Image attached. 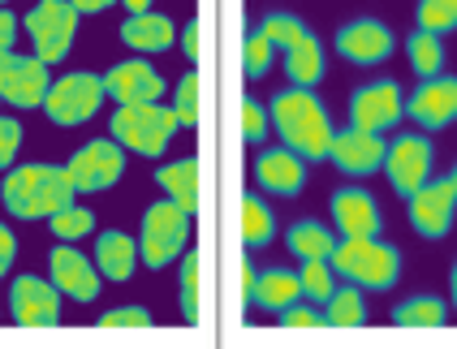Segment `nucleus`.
Instances as JSON below:
<instances>
[{
    "instance_id": "1",
    "label": "nucleus",
    "mask_w": 457,
    "mask_h": 349,
    "mask_svg": "<svg viewBox=\"0 0 457 349\" xmlns=\"http://www.w3.org/2000/svg\"><path fill=\"white\" fill-rule=\"evenodd\" d=\"M74 195L78 186L65 164H22V169H9L0 181L4 207L22 220H48L61 207H70Z\"/></svg>"
},
{
    "instance_id": "2",
    "label": "nucleus",
    "mask_w": 457,
    "mask_h": 349,
    "mask_svg": "<svg viewBox=\"0 0 457 349\" xmlns=\"http://www.w3.org/2000/svg\"><path fill=\"white\" fill-rule=\"evenodd\" d=\"M272 125L285 138V147H294L303 160H328L332 151V129L324 104L311 96V87H289V91H277L272 96Z\"/></svg>"
},
{
    "instance_id": "3",
    "label": "nucleus",
    "mask_w": 457,
    "mask_h": 349,
    "mask_svg": "<svg viewBox=\"0 0 457 349\" xmlns=\"http://www.w3.org/2000/svg\"><path fill=\"white\" fill-rule=\"evenodd\" d=\"M332 268H337V276L354 280L362 289L384 294L402 276V250L380 242V237H341L332 250Z\"/></svg>"
},
{
    "instance_id": "4",
    "label": "nucleus",
    "mask_w": 457,
    "mask_h": 349,
    "mask_svg": "<svg viewBox=\"0 0 457 349\" xmlns=\"http://www.w3.org/2000/svg\"><path fill=\"white\" fill-rule=\"evenodd\" d=\"M178 112L173 108H164V104H121L117 112H112V138L121 143L126 151L134 155H164V147L173 143V134H178Z\"/></svg>"
},
{
    "instance_id": "5",
    "label": "nucleus",
    "mask_w": 457,
    "mask_h": 349,
    "mask_svg": "<svg viewBox=\"0 0 457 349\" xmlns=\"http://www.w3.org/2000/svg\"><path fill=\"white\" fill-rule=\"evenodd\" d=\"M186 242H190V212L173 199L152 203L147 216H143V229H138V254H143V263L160 272V268H169L186 250Z\"/></svg>"
},
{
    "instance_id": "6",
    "label": "nucleus",
    "mask_w": 457,
    "mask_h": 349,
    "mask_svg": "<svg viewBox=\"0 0 457 349\" xmlns=\"http://www.w3.org/2000/svg\"><path fill=\"white\" fill-rule=\"evenodd\" d=\"M78 18H82V13H78L70 0H39V4L22 18L26 35H30V44H35V56L48 61V65L65 61L70 48H74Z\"/></svg>"
},
{
    "instance_id": "7",
    "label": "nucleus",
    "mask_w": 457,
    "mask_h": 349,
    "mask_svg": "<svg viewBox=\"0 0 457 349\" xmlns=\"http://www.w3.org/2000/svg\"><path fill=\"white\" fill-rule=\"evenodd\" d=\"M104 96H108L104 78H96V74H65V78H56V82H52L48 100H44V112H48L52 125L70 129V125L91 121V117L100 112Z\"/></svg>"
},
{
    "instance_id": "8",
    "label": "nucleus",
    "mask_w": 457,
    "mask_h": 349,
    "mask_svg": "<svg viewBox=\"0 0 457 349\" xmlns=\"http://www.w3.org/2000/svg\"><path fill=\"white\" fill-rule=\"evenodd\" d=\"M52 91L48 61L39 56H18V52H0V96L13 108H44Z\"/></svg>"
},
{
    "instance_id": "9",
    "label": "nucleus",
    "mask_w": 457,
    "mask_h": 349,
    "mask_svg": "<svg viewBox=\"0 0 457 349\" xmlns=\"http://www.w3.org/2000/svg\"><path fill=\"white\" fill-rule=\"evenodd\" d=\"M384 173H388V186L410 199L414 190H423L432 181V138L423 134H402L388 143V155H384Z\"/></svg>"
},
{
    "instance_id": "10",
    "label": "nucleus",
    "mask_w": 457,
    "mask_h": 349,
    "mask_svg": "<svg viewBox=\"0 0 457 349\" xmlns=\"http://www.w3.org/2000/svg\"><path fill=\"white\" fill-rule=\"evenodd\" d=\"M406 112V100H402V87L393 78H376L367 87H358L350 96V125L358 129H371V134H384L402 121Z\"/></svg>"
},
{
    "instance_id": "11",
    "label": "nucleus",
    "mask_w": 457,
    "mask_h": 349,
    "mask_svg": "<svg viewBox=\"0 0 457 349\" xmlns=\"http://www.w3.org/2000/svg\"><path fill=\"white\" fill-rule=\"evenodd\" d=\"M70 177H74L78 190L96 195V190H108L117 186V177L126 173V147L117 138H100V143H87L82 151H74V160L65 164Z\"/></svg>"
},
{
    "instance_id": "12",
    "label": "nucleus",
    "mask_w": 457,
    "mask_h": 349,
    "mask_svg": "<svg viewBox=\"0 0 457 349\" xmlns=\"http://www.w3.org/2000/svg\"><path fill=\"white\" fill-rule=\"evenodd\" d=\"M9 311L18 328H52L61 320V289L56 280H39V276H18L9 289Z\"/></svg>"
},
{
    "instance_id": "13",
    "label": "nucleus",
    "mask_w": 457,
    "mask_h": 349,
    "mask_svg": "<svg viewBox=\"0 0 457 349\" xmlns=\"http://www.w3.org/2000/svg\"><path fill=\"white\" fill-rule=\"evenodd\" d=\"M410 225H414V233H423V237H432V242H440L449 229H453V212H457V190L453 181L445 177V181H428L423 190H414L410 195Z\"/></svg>"
},
{
    "instance_id": "14",
    "label": "nucleus",
    "mask_w": 457,
    "mask_h": 349,
    "mask_svg": "<svg viewBox=\"0 0 457 349\" xmlns=\"http://www.w3.org/2000/svg\"><path fill=\"white\" fill-rule=\"evenodd\" d=\"M384 155H388V143H384L380 134H371V129H337V138H332V151L328 160L341 169V173L350 177H371L384 169Z\"/></svg>"
},
{
    "instance_id": "15",
    "label": "nucleus",
    "mask_w": 457,
    "mask_h": 349,
    "mask_svg": "<svg viewBox=\"0 0 457 349\" xmlns=\"http://www.w3.org/2000/svg\"><path fill=\"white\" fill-rule=\"evenodd\" d=\"M337 52L354 65H380L393 56V30L376 18H354L337 30Z\"/></svg>"
},
{
    "instance_id": "16",
    "label": "nucleus",
    "mask_w": 457,
    "mask_h": 349,
    "mask_svg": "<svg viewBox=\"0 0 457 349\" xmlns=\"http://www.w3.org/2000/svg\"><path fill=\"white\" fill-rule=\"evenodd\" d=\"M406 112L423 129H445L449 121H457V78L449 74L423 78L419 91L406 100Z\"/></svg>"
},
{
    "instance_id": "17",
    "label": "nucleus",
    "mask_w": 457,
    "mask_h": 349,
    "mask_svg": "<svg viewBox=\"0 0 457 349\" xmlns=\"http://www.w3.org/2000/svg\"><path fill=\"white\" fill-rule=\"evenodd\" d=\"M48 268H52V280L65 298L74 302H96L100 298V263H91L87 254H78L74 246H56L48 254Z\"/></svg>"
},
{
    "instance_id": "18",
    "label": "nucleus",
    "mask_w": 457,
    "mask_h": 349,
    "mask_svg": "<svg viewBox=\"0 0 457 349\" xmlns=\"http://www.w3.org/2000/svg\"><path fill=\"white\" fill-rule=\"evenodd\" d=\"M254 181H259L268 195L289 199V195H298L306 186V160L294 147H285V143L259 151V160H254Z\"/></svg>"
},
{
    "instance_id": "19",
    "label": "nucleus",
    "mask_w": 457,
    "mask_h": 349,
    "mask_svg": "<svg viewBox=\"0 0 457 349\" xmlns=\"http://www.w3.org/2000/svg\"><path fill=\"white\" fill-rule=\"evenodd\" d=\"M332 220L341 237H380V203L371 199L362 186H341L332 195Z\"/></svg>"
},
{
    "instance_id": "20",
    "label": "nucleus",
    "mask_w": 457,
    "mask_h": 349,
    "mask_svg": "<svg viewBox=\"0 0 457 349\" xmlns=\"http://www.w3.org/2000/svg\"><path fill=\"white\" fill-rule=\"evenodd\" d=\"M104 87L117 104H155L164 96V78L147 61H121L104 74Z\"/></svg>"
},
{
    "instance_id": "21",
    "label": "nucleus",
    "mask_w": 457,
    "mask_h": 349,
    "mask_svg": "<svg viewBox=\"0 0 457 349\" xmlns=\"http://www.w3.org/2000/svg\"><path fill=\"white\" fill-rule=\"evenodd\" d=\"M121 39L134 52H164V48H173L178 30H173V22L164 13L147 9V13H129L126 22H121Z\"/></svg>"
},
{
    "instance_id": "22",
    "label": "nucleus",
    "mask_w": 457,
    "mask_h": 349,
    "mask_svg": "<svg viewBox=\"0 0 457 349\" xmlns=\"http://www.w3.org/2000/svg\"><path fill=\"white\" fill-rule=\"evenodd\" d=\"M138 259H143V254H138V242H134L129 233H121V229L100 233V242H96V263H100L104 280H129Z\"/></svg>"
},
{
    "instance_id": "23",
    "label": "nucleus",
    "mask_w": 457,
    "mask_h": 349,
    "mask_svg": "<svg viewBox=\"0 0 457 349\" xmlns=\"http://www.w3.org/2000/svg\"><path fill=\"white\" fill-rule=\"evenodd\" d=\"M303 298V272H289V268H268L259 272V285H254V302L263 311H285Z\"/></svg>"
},
{
    "instance_id": "24",
    "label": "nucleus",
    "mask_w": 457,
    "mask_h": 349,
    "mask_svg": "<svg viewBox=\"0 0 457 349\" xmlns=\"http://www.w3.org/2000/svg\"><path fill=\"white\" fill-rule=\"evenodd\" d=\"M285 74H289L294 87H315L324 78V44L311 30H306L298 44L285 48Z\"/></svg>"
},
{
    "instance_id": "25",
    "label": "nucleus",
    "mask_w": 457,
    "mask_h": 349,
    "mask_svg": "<svg viewBox=\"0 0 457 349\" xmlns=\"http://www.w3.org/2000/svg\"><path fill=\"white\" fill-rule=\"evenodd\" d=\"M155 181L164 186V195L173 203H181L190 216H195V207H199V160L190 155V160H173V164H164Z\"/></svg>"
},
{
    "instance_id": "26",
    "label": "nucleus",
    "mask_w": 457,
    "mask_h": 349,
    "mask_svg": "<svg viewBox=\"0 0 457 349\" xmlns=\"http://www.w3.org/2000/svg\"><path fill=\"white\" fill-rule=\"evenodd\" d=\"M285 246H289L306 263V259H332L337 237H332V229L320 225V220H294V225H289V233H285Z\"/></svg>"
},
{
    "instance_id": "27",
    "label": "nucleus",
    "mask_w": 457,
    "mask_h": 349,
    "mask_svg": "<svg viewBox=\"0 0 457 349\" xmlns=\"http://www.w3.org/2000/svg\"><path fill=\"white\" fill-rule=\"evenodd\" d=\"M324 315H328V328H358L367 320V306H362V285H337L332 298L324 302Z\"/></svg>"
},
{
    "instance_id": "28",
    "label": "nucleus",
    "mask_w": 457,
    "mask_h": 349,
    "mask_svg": "<svg viewBox=\"0 0 457 349\" xmlns=\"http://www.w3.org/2000/svg\"><path fill=\"white\" fill-rule=\"evenodd\" d=\"M449 320V306L432 294H419V298H406L397 311H393V324L397 328H440Z\"/></svg>"
},
{
    "instance_id": "29",
    "label": "nucleus",
    "mask_w": 457,
    "mask_h": 349,
    "mask_svg": "<svg viewBox=\"0 0 457 349\" xmlns=\"http://www.w3.org/2000/svg\"><path fill=\"white\" fill-rule=\"evenodd\" d=\"M406 56H410V70L419 78H436L445 70V44L432 30H414L406 39Z\"/></svg>"
},
{
    "instance_id": "30",
    "label": "nucleus",
    "mask_w": 457,
    "mask_h": 349,
    "mask_svg": "<svg viewBox=\"0 0 457 349\" xmlns=\"http://www.w3.org/2000/svg\"><path fill=\"white\" fill-rule=\"evenodd\" d=\"M272 233H277L272 207L259 199V195H246V199H242V242L251 250H259V246L272 242Z\"/></svg>"
},
{
    "instance_id": "31",
    "label": "nucleus",
    "mask_w": 457,
    "mask_h": 349,
    "mask_svg": "<svg viewBox=\"0 0 457 349\" xmlns=\"http://www.w3.org/2000/svg\"><path fill=\"white\" fill-rule=\"evenodd\" d=\"M52 233H56V242H78V237H87L91 229H96V216H91V207H61L56 216H48Z\"/></svg>"
},
{
    "instance_id": "32",
    "label": "nucleus",
    "mask_w": 457,
    "mask_h": 349,
    "mask_svg": "<svg viewBox=\"0 0 457 349\" xmlns=\"http://www.w3.org/2000/svg\"><path fill=\"white\" fill-rule=\"evenodd\" d=\"M272 48H277V44H272V39H268L259 26H254L251 35H246V44H242V74L251 78V82L272 70Z\"/></svg>"
},
{
    "instance_id": "33",
    "label": "nucleus",
    "mask_w": 457,
    "mask_h": 349,
    "mask_svg": "<svg viewBox=\"0 0 457 349\" xmlns=\"http://www.w3.org/2000/svg\"><path fill=\"white\" fill-rule=\"evenodd\" d=\"M337 289V268L332 259H306L303 263V294L311 302H328Z\"/></svg>"
},
{
    "instance_id": "34",
    "label": "nucleus",
    "mask_w": 457,
    "mask_h": 349,
    "mask_svg": "<svg viewBox=\"0 0 457 349\" xmlns=\"http://www.w3.org/2000/svg\"><path fill=\"white\" fill-rule=\"evenodd\" d=\"M414 18H419V30L449 35V30H457V0H419Z\"/></svg>"
},
{
    "instance_id": "35",
    "label": "nucleus",
    "mask_w": 457,
    "mask_h": 349,
    "mask_svg": "<svg viewBox=\"0 0 457 349\" xmlns=\"http://www.w3.org/2000/svg\"><path fill=\"white\" fill-rule=\"evenodd\" d=\"M181 315L186 324H199V250L181 254Z\"/></svg>"
},
{
    "instance_id": "36",
    "label": "nucleus",
    "mask_w": 457,
    "mask_h": 349,
    "mask_svg": "<svg viewBox=\"0 0 457 349\" xmlns=\"http://www.w3.org/2000/svg\"><path fill=\"white\" fill-rule=\"evenodd\" d=\"M259 30H263L277 48H289V44H298V39L306 35V22L303 18H294V13H280L277 9V13H268V18L259 22Z\"/></svg>"
},
{
    "instance_id": "37",
    "label": "nucleus",
    "mask_w": 457,
    "mask_h": 349,
    "mask_svg": "<svg viewBox=\"0 0 457 349\" xmlns=\"http://www.w3.org/2000/svg\"><path fill=\"white\" fill-rule=\"evenodd\" d=\"M173 112L181 125H199V74H186L173 96Z\"/></svg>"
},
{
    "instance_id": "38",
    "label": "nucleus",
    "mask_w": 457,
    "mask_h": 349,
    "mask_svg": "<svg viewBox=\"0 0 457 349\" xmlns=\"http://www.w3.org/2000/svg\"><path fill=\"white\" fill-rule=\"evenodd\" d=\"M268 125H272V112H263V104L242 100V138L246 143H263L268 138Z\"/></svg>"
},
{
    "instance_id": "39",
    "label": "nucleus",
    "mask_w": 457,
    "mask_h": 349,
    "mask_svg": "<svg viewBox=\"0 0 457 349\" xmlns=\"http://www.w3.org/2000/svg\"><path fill=\"white\" fill-rule=\"evenodd\" d=\"M280 328H328V315H324L320 306H303V302H294V306H285V311H280Z\"/></svg>"
},
{
    "instance_id": "40",
    "label": "nucleus",
    "mask_w": 457,
    "mask_h": 349,
    "mask_svg": "<svg viewBox=\"0 0 457 349\" xmlns=\"http://www.w3.org/2000/svg\"><path fill=\"white\" fill-rule=\"evenodd\" d=\"M100 328H152V311L143 306H117V311H104Z\"/></svg>"
},
{
    "instance_id": "41",
    "label": "nucleus",
    "mask_w": 457,
    "mask_h": 349,
    "mask_svg": "<svg viewBox=\"0 0 457 349\" xmlns=\"http://www.w3.org/2000/svg\"><path fill=\"white\" fill-rule=\"evenodd\" d=\"M18 143H22V125L13 121V117H0V169H9V164H13Z\"/></svg>"
},
{
    "instance_id": "42",
    "label": "nucleus",
    "mask_w": 457,
    "mask_h": 349,
    "mask_svg": "<svg viewBox=\"0 0 457 349\" xmlns=\"http://www.w3.org/2000/svg\"><path fill=\"white\" fill-rule=\"evenodd\" d=\"M13 254H18V242H13V233L0 225V276L13 268Z\"/></svg>"
},
{
    "instance_id": "43",
    "label": "nucleus",
    "mask_w": 457,
    "mask_h": 349,
    "mask_svg": "<svg viewBox=\"0 0 457 349\" xmlns=\"http://www.w3.org/2000/svg\"><path fill=\"white\" fill-rule=\"evenodd\" d=\"M181 48H186L190 61H199V18H190V22H186V30H181Z\"/></svg>"
},
{
    "instance_id": "44",
    "label": "nucleus",
    "mask_w": 457,
    "mask_h": 349,
    "mask_svg": "<svg viewBox=\"0 0 457 349\" xmlns=\"http://www.w3.org/2000/svg\"><path fill=\"white\" fill-rule=\"evenodd\" d=\"M13 30H18V18H13L9 9H0V52H9V44H13Z\"/></svg>"
},
{
    "instance_id": "45",
    "label": "nucleus",
    "mask_w": 457,
    "mask_h": 349,
    "mask_svg": "<svg viewBox=\"0 0 457 349\" xmlns=\"http://www.w3.org/2000/svg\"><path fill=\"white\" fill-rule=\"evenodd\" d=\"M254 285H259V272H254L251 263H242V298L254 302Z\"/></svg>"
},
{
    "instance_id": "46",
    "label": "nucleus",
    "mask_w": 457,
    "mask_h": 349,
    "mask_svg": "<svg viewBox=\"0 0 457 349\" xmlns=\"http://www.w3.org/2000/svg\"><path fill=\"white\" fill-rule=\"evenodd\" d=\"M78 13H104V9H112L117 0H70Z\"/></svg>"
},
{
    "instance_id": "47",
    "label": "nucleus",
    "mask_w": 457,
    "mask_h": 349,
    "mask_svg": "<svg viewBox=\"0 0 457 349\" xmlns=\"http://www.w3.org/2000/svg\"><path fill=\"white\" fill-rule=\"evenodd\" d=\"M126 9L129 13H147V9H152V0H126Z\"/></svg>"
},
{
    "instance_id": "48",
    "label": "nucleus",
    "mask_w": 457,
    "mask_h": 349,
    "mask_svg": "<svg viewBox=\"0 0 457 349\" xmlns=\"http://www.w3.org/2000/svg\"><path fill=\"white\" fill-rule=\"evenodd\" d=\"M449 289H453V306H457V263H453V272H449Z\"/></svg>"
},
{
    "instance_id": "49",
    "label": "nucleus",
    "mask_w": 457,
    "mask_h": 349,
    "mask_svg": "<svg viewBox=\"0 0 457 349\" xmlns=\"http://www.w3.org/2000/svg\"><path fill=\"white\" fill-rule=\"evenodd\" d=\"M449 181H453V190H457V169H453V173H449Z\"/></svg>"
},
{
    "instance_id": "50",
    "label": "nucleus",
    "mask_w": 457,
    "mask_h": 349,
    "mask_svg": "<svg viewBox=\"0 0 457 349\" xmlns=\"http://www.w3.org/2000/svg\"><path fill=\"white\" fill-rule=\"evenodd\" d=\"M0 104H4V96H0Z\"/></svg>"
}]
</instances>
